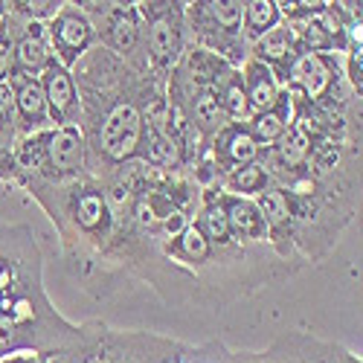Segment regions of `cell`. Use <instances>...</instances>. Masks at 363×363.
<instances>
[{"mask_svg":"<svg viewBox=\"0 0 363 363\" xmlns=\"http://www.w3.org/2000/svg\"><path fill=\"white\" fill-rule=\"evenodd\" d=\"M82 157H84V143L79 128L73 125H62L47 137V160L55 172L62 174H73L82 169Z\"/></svg>","mask_w":363,"mask_h":363,"instance_id":"obj_4","label":"cell"},{"mask_svg":"<svg viewBox=\"0 0 363 363\" xmlns=\"http://www.w3.org/2000/svg\"><path fill=\"white\" fill-rule=\"evenodd\" d=\"M195 123L201 131H221L227 128V113L216 96V90H201L195 96Z\"/></svg>","mask_w":363,"mask_h":363,"instance_id":"obj_16","label":"cell"},{"mask_svg":"<svg viewBox=\"0 0 363 363\" xmlns=\"http://www.w3.org/2000/svg\"><path fill=\"white\" fill-rule=\"evenodd\" d=\"M221 203H224V213H227V221H230V233L235 238H250V241L267 238V224H264V218H262V213L256 209L253 201L227 195Z\"/></svg>","mask_w":363,"mask_h":363,"instance_id":"obj_6","label":"cell"},{"mask_svg":"<svg viewBox=\"0 0 363 363\" xmlns=\"http://www.w3.org/2000/svg\"><path fill=\"white\" fill-rule=\"evenodd\" d=\"M328 29L320 23V21H308V26H306V41H308V47L311 50H323V47H328L331 41H328Z\"/></svg>","mask_w":363,"mask_h":363,"instance_id":"obj_27","label":"cell"},{"mask_svg":"<svg viewBox=\"0 0 363 363\" xmlns=\"http://www.w3.org/2000/svg\"><path fill=\"white\" fill-rule=\"evenodd\" d=\"M308 151H311V137H308V131L302 128V125H291V128L285 131V140H282V160H285L288 166H299V163H306Z\"/></svg>","mask_w":363,"mask_h":363,"instance_id":"obj_21","label":"cell"},{"mask_svg":"<svg viewBox=\"0 0 363 363\" xmlns=\"http://www.w3.org/2000/svg\"><path fill=\"white\" fill-rule=\"evenodd\" d=\"M140 137H143V119L140 111L128 102L116 105L108 116L99 134V145L111 160H125L131 155H137L140 148Z\"/></svg>","mask_w":363,"mask_h":363,"instance_id":"obj_1","label":"cell"},{"mask_svg":"<svg viewBox=\"0 0 363 363\" xmlns=\"http://www.w3.org/2000/svg\"><path fill=\"white\" fill-rule=\"evenodd\" d=\"M41 87H44V99H47V116L52 123H58V128L70 125V116L76 113V87H73L67 67L52 62L44 70Z\"/></svg>","mask_w":363,"mask_h":363,"instance_id":"obj_3","label":"cell"},{"mask_svg":"<svg viewBox=\"0 0 363 363\" xmlns=\"http://www.w3.org/2000/svg\"><path fill=\"white\" fill-rule=\"evenodd\" d=\"M256 209L267 224V235L270 233H291V203H288L282 189H264L256 198Z\"/></svg>","mask_w":363,"mask_h":363,"instance_id":"obj_13","label":"cell"},{"mask_svg":"<svg viewBox=\"0 0 363 363\" xmlns=\"http://www.w3.org/2000/svg\"><path fill=\"white\" fill-rule=\"evenodd\" d=\"M9 67H12V41L0 35V82L6 79Z\"/></svg>","mask_w":363,"mask_h":363,"instance_id":"obj_29","label":"cell"},{"mask_svg":"<svg viewBox=\"0 0 363 363\" xmlns=\"http://www.w3.org/2000/svg\"><path fill=\"white\" fill-rule=\"evenodd\" d=\"M279 23V9L274 0H253V4H245V26L250 38H262L270 29H277Z\"/></svg>","mask_w":363,"mask_h":363,"instance_id":"obj_14","label":"cell"},{"mask_svg":"<svg viewBox=\"0 0 363 363\" xmlns=\"http://www.w3.org/2000/svg\"><path fill=\"white\" fill-rule=\"evenodd\" d=\"M50 38H52L55 52L62 55V62L65 65H73V58L79 52H84L90 47V41H94V26H90V21L79 9L65 6L62 12L52 18Z\"/></svg>","mask_w":363,"mask_h":363,"instance_id":"obj_2","label":"cell"},{"mask_svg":"<svg viewBox=\"0 0 363 363\" xmlns=\"http://www.w3.org/2000/svg\"><path fill=\"white\" fill-rule=\"evenodd\" d=\"M15 108L29 128L47 123V99L38 79H21V84L15 87Z\"/></svg>","mask_w":363,"mask_h":363,"instance_id":"obj_11","label":"cell"},{"mask_svg":"<svg viewBox=\"0 0 363 363\" xmlns=\"http://www.w3.org/2000/svg\"><path fill=\"white\" fill-rule=\"evenodd\" d=\"M267 186V172L259 163H247V166H238L227 174V189L235 195H262Z\"/></svg>","mask_w":363,"mask_h":363,"instance_id":"obj_15","label":"cell"},{"mask_svg":"<svg viewBox=\"0 0 363 363\" xmlns=\"http://www.w3.org/2000/svg\"><path fill=\"white\" fill-rule=\"evenodd\" d=\"M105 218H108V203L99 192H84L76 201V221H79L82 230L99 233L105 227Z\"/></svg>","mask_w":363,"mask_h":363,"instance_id":"obj_17","label":"cell"},{"mask_svg":"<svg viewBox=\"0 0 363 363\" xmlns=\"http://www.w3.org/2000/svg\"><path fill=\"white\" fill-rule=\"evenodd\" d=\"M245 96H247V105L250 111L256 113H264L277 105L279 99V87H277V79L270 76V70L262 65V62H253L247 67V76H245Z\"/></svg>","mask_w":363,"mask_h":363,"instance_id":"obj_7","label":"cell"},{"mask_svg":"<svg viewBox=\"0 0 363 363\" xmlns=\"http://www.w3.org/2000/svg\"><path fill=\"white\" fill-rule=\"evenodd\" d=\"M148 47H151V55H155L160 65H172L177 58V52H180V29H177V21H172V15H160V18L151 21Z\"/></svg>","mask_w":363,"mask_h":363,"instance_id":"obj_9","label":"cell"},{"mask_svg":"<svg viewBox=\"0 0 363 363\" xmlns=\"http://www.w3.org/2000/svg\"><path fill=\"white\" fill-rule=\"evenodd\" d=\"M21 15L26 18H35V21H50L55 18L58 12L65 9V4H58V0H23V4H12Z\"/></svg>","mask_w":363,"mask_h":363,"instance_id":"obj_25","label":"cell"},{"mask_svg":"<svg viewBox=\"0 0 363 363\" xmlns=\"http://www.w3.org/2000/svg\"><path fill=\"white\" fill-rule=\"evenodd\" d=\"M12 108H15V84L4 79L0 82V116L12 113Z\"/></svg>","mask_w":363,"mask_h":363,"instance_id":"obj_28","label":"cell"},{"mask_svg":"<svg viewBox=\"0 0 363 363\" xmlns=\"http://www.w3.org/2000/svg\"><path fill=\"white\" fill-rule=\"evenodd\" d=\"M198 230L206 235L209 245H230L233 241V233H230V221H227V213H224V203H209L203 206L201 213V221H198Z\"/></svg>","mask_w":363,"mask_h":363,"instance_id":"obj_18","label":"cell"},{"mask_svg":"<svg viewBox=\"0 0 363 363\" xmlns=\"http://www.w3.org/2000/svg\"><path fill=\"white\" fill-rule=\"evenodd\" d=\"M291 41H294V35H291V29H288V26H282V29H270V33L262 35V41H259V55H262V58H270V62H279V58L288 55Z\"/></svg>","mask_w":363,"mask_h":363,"instance_id":"obj_23","label":"cell"},{"mask_svg":"<svg viewBox=\"0 0 363 363\" xmlns=\"http://www.w3.org/2000/svg\"><path fill=\"white\" fill-rule=\"evenodd\" d=\"M288 119H291V96H288V94H279V99H277L274 108L253 116L250 137L256 140V145L277 143V140L288 131Z\"/></svg>","mask_w":363,"mask_h":363,"instance_id":"obj_8","label":"cell"},{"mask_svg":"<svg viewBox=\"0 0 363 363\" xmlns=\"http://www.w3.org/2000/svg\"><path fill=\"white\" fill-rule=\"evenodd\" d=\"M12 62L21 70L38 76V73H44L52 65V52H50V47H47V41H44L41 33H29V35H23L12 47Z\"/></svg>","mask_w":363,"mask_h":363,"instance_id":"obj_10","label":"cell"},{"mask_svg":"<svg viewBox=\"0 0 363 363\" xmlns=\"http://www.w3.org/2000/svg\"><path fill=\"white\" fill-rule=\"evenodd\" d=\"M134 38H137V18L134 12H123L113 21V41L119 50H131Z\"/></svg>","mask_w":363,"mask_h":363,"instance_id":"obj_26","label":"cell"},{"mask_svg":"<svg viewBox=\"0 0 363 363\" xmlns=\"http://www.w3.org/2000/svg\"><path fill=\"white\" fill-rule=\"evenodd\" d=\"M256 140L250 137L247 128H238V125H230V128H221L218 131V140H216V155L218 160L224 163V172H233L238 166H247L253 163L256 157Z\"/></svg>","mask_w":363,"mask_h":363,"instance_id":"obj_5","label":"cell"},{"mask_svg":"<svg viewBox=\"0 0 363 363\" xmlns=\"http://www.w3.org/2000/svg\"><path fill=\"white\" fill-rule=\"evenodd\" d=\"M218 102L224 108L227 116L233 119H247L250 116V105H247V96H245V84H241L238 76H227V82L218 87Z\"/></svg>","mask_w":363,"mask_h":363,"instance_id":"obj_19","label":"cell"},{"mask_svg":"<svg viewBox=\"0 0 363 363\" xmlns=\"http://www.w3.org/2000/svg\"><path fill=\"white\" fill-rule=\"evenodd\" d=\"M291 79L306 90L308 96H320L323 90H325V84H328V67L323 65V58L320 55H314V52H306V55H299L296 62H294V67H291Z\"/></svg>","mask_w":363,"mask_h":363,"instance_id":"obj_12","label":"cell"},{"mask_svg":"<svg viewBox=\"0 0 363 363\" xmlns=\"http://www.w3.org/2000/svg\"><path fill=\"white\" fill-rule=\"evenodd\" d=\"M148 145H151V157L163 166H174L177 163V140L163 131V128H155L148 134Z\"/></svg>","mask_w":363,"mask_h":363,"instance_id":"obj_24","label":"cell"},{"mask_svg":"<svg viewBox=\"0 0 363 363\" xmlns=\"http://www.w3.org/2000/svg\"><path fill=\"white\" fill-rule=\"evenodd\" d=\"M201 6L213 15V21L218 26H224L227 33H235L241 21H245V4H241V0H216V4H201Z\"/></svg>","mask_w":363,"mask_h":363,"instance_id":"obj_22","label":"cell"},{"mask_svg":"<svg viewBox=\"0 0 363 363\" xmlns=\"http://www.w3.org/2000/svg\"><path fill=\"white\" fill-rule=\"evenodd\" d=\"M174 253L186 262H203V259H209V253H213V245H209L206 235L198 230V224H186L177 235Z\"/></svg>","mask_w":363,"mask_h":363,"instance_id":"obj_20","label":"cell"},{"mask_svg":"<svg viewBox=\"0 0 363 363\" xmlns=\"http://www.w3.org/2000/svg\"><path fill=\"white\" fill-rule=\"evenodd\" d=\"M349 82L357 87V94H360V84H363V79H360V50H352V55H349Z\"/></svg>","mask_w":363,"mask_h":363,"instance_id":"obj_30","label":"cell"}]
</instances>
